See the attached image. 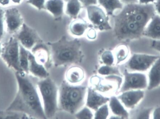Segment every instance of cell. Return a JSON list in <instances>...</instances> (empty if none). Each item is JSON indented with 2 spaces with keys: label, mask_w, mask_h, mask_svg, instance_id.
<instances>
[{
  "label": "cell",
  "mask_w": 160,
  "mask_h": 119,
  "mask_svg": "<svg viewBox=\"0 0 160 119\" xmlns=\"http://www.w3.org/2000/svg\"><path fill=\"white\" fill-rule=\"evenodd\" d=\"M156 13L154 4L125 5L119 13L112 15L115 37L120 41L141 38L146 26Z\"/></svg>",
  "instance_id": "6da1fadb"
},
{
  "label": "cell",
  "mask_w": 160,
  "mask_h": 119,
  "mask_svg": "<svg viewBox=\"0 0 160 119\" xmlns=\"http://www.w3.org/2000/svg\"><path fill=\"white\" fill-rule=\"evenodd\" d=\"M18 91L7 111L24 113L32 118H47L36 86L23 72H16Z\"/></svg>",
  "instance_id": "7a4b0ae2"
},
{
  "label": "cell",
  "mask_w": 160,
  "mask_h": 119,
  "mask_svg": "<svg viewBox=\"0 0 160 119\" xmlns=\"http://www.w3.org/2000/svg\"><path fill=\"white\" fill-rule=\"evenodd\" d=\"M48 45L50 49L52 62L55 67L78 65L84 57L81 41L78 39L68 40L63 36L58 41L48 42Z\"/></svg>",
  "instance_id": "3957f363"
},
{
  "label": "cell",
  "mask_w": 160,
  "mask_h": 119,
  "mask_svg": "<svg viewBox=\"0 0 160 119\" xmlns=\"http://www.w3.org/2000/svg\"><path fill=\"white\" fill-rule=\"evenodd\" d=\"M86 86L73 85L64 80L59 88L58 109L75 115L84 105Z\"/></svg>",
  "instance_id": "277c9868"
},
{
  "label": "cell",
  "mask_w": 160,
  "mask_h": 119,
  "mask_svg": "<svg viewBox=\"0 0 160 119\" xmlns=\"http://www.w3.org/2000/svg\"><path fill=\"white\" fill-rule=\"evenodd\" d=\"M43 101V109L47 119L55 116L58 110L59 89L56 83L49 77L37 83Z\"/></svg>",
  "instance_id": "5b68a950"
},
{
  "label": "cell",
  "mask_w": 160,
  "mask_h": 119,
  "mask_svg": "<svg viewBox=\"0 0 160 119\" xmlns=\"http://www.w3.org/2000/svg\"><path fill=\"white\" fill-rule=\"evenodd\" d=\"M19 45L17 38L10 37L2 46L0 55L9 68L14 69L16 72H22L23 71L20 65Z\"/></svg>",
  "instance_id": "8992f818"
},
{
  "label": "cell",
  "mask_w": 160,
  "mask_h": 119,
  "mask_svg": "<svg viewBox=\"0 0 160 119\" xmlns=\"http://www.w3.org/2000/svg\"><path fill=\"white\" fill-rule=\"evenodd\" d=\"M123 79L120 75H105L102 77L94 75L90 78L91 87L94 90L103 93H114L121 88Z\"/></svg>",
  "instance_id": "52a82bcc"
},
{
  "label": "cell",
  "mask_w": 160,
  "mask_h": 119,
  "mask_svg": "<svg viewBox=\"0 0 160 119\" xmlns=\"http://www.w3.org/2000/svg\"><path fill=\"white\" fill-rule=\"evenodd\" d=\"M124 79L120 92L132 90H144L148 86V79L145 74L139 72L129 71L126 69L123 72Z\"/></svg>",
  "instance_id": "ba28073f"
},
{
  "label": "cell",
  "mask_w": 160,
  "mask_h": 119,
  "mask_svg": "<svg viewBox=\"0 0 160 119\" xmlns=\"http://www.w3.org/2000/svg\"><path fill=\"white\" fill-rule=\"evenodd\" d=\"M88 18L91 25L96 30L109 31L112 29L109 22V17L106 12L97 5L86 7Z\"/></svg>",
  "instance_id": "9c48e42d"
},
{
  "label": "cell",
  "mask_w": 160,
  "mask_h": 119,
  "mask_svg": "<svg viewBox=\"0 0 160 119\" xmlns=\"http://www.w3.org/2000/svg\"><path fill=\"white\" fill-rule=\"evenodd\" d=\"M159 56L145 54H134L127 63L131 71L145 72L149 70Z\"/></svg>",
  "instance_id": "30bf717a"
},
{
  "label": "cell",
  "mask_w": 160,
  "mask_h": 119,
  "mask_svg": "<svg viewBox=\"0 0 160 119\" xmlns=\"http://www.w3.org/2000/svg\"><path fill=\"white\" fill-rule=\"evenodd\" d=\"M21 45L28 50H32L38 43L43 42L37 31L23 23L16 36Z\"/></svg>",
  "instance_id": "8fae6325"
},
{
  "label": "cell",
  "mask_w": 160,
  "mask_h": 119,
  "mask_svg": "<svg viewBox=\"0 0 160 119\" xmlns=\"http://www.w3.org/2000/svg\"><path fill=\"white\" fill-rule=\"evenodd\" d=\"M4 19L7 30L10 34L17 33L23 24L21 14L18 9L15 8L4 10Z\"/></svg>",
  "instance_id": "7c38bea8"
},
{
  "label": "cell",
  "mask_w": 160,
  "mask_h": 119,
  "mask_svg": "<svg viewBox=\"0 0 160 119\" xmlns=\"http://www.w3.org/2000/svg\"><path fill=\"white\" fill-rule=\"evenodd\" d=\"M121 93L118 98L128 109L135 108L145 97V91L143 90H132Z\"/></svg>",
  "instance_id": "4fadbf2b"
},
{
  "label": "cell",
  "mask_w": 160,
  "mask_h": 119,
  "mask_svg": "<svg viewBox=\"0 0 160 119\" xmlns=\"http://www.w3.org/2000/svg\"><path fill=\"white\" fill-rule=\"evenodd\" d=\"M87 93V98L86 105L88 108L95 111L110 101V98L100 94L91 87L88 88Z\"/></svg>",
  "instance_id": "5bb4252c"
},
{
  "label": "cell",
  "mask_w": 160,
  "mask_h": 119,
  "mask_svg": "<svg viewBox=\"0 0 160 119\" xmlns=\"http://www.w3.org/2000/svg\"><path fill=\"white\" fill-rule=\"evenodd\" d=\"M143 36L153 40H160V16L156 14L153 16L145 28Z\"/></svg>",
  "instance_id": "9a60e30c"
},
{
  "label": "cell",
  "mask_w": 160,
  "mask_h": 119,
  "mask_svg": "<svg viewBox=\"0 0 160 119\" xmlns=\"http://www.w3.org/2000/svg\"><path fill=\"white\" fill-rule=\"evenodd\" d=\"M32 53L34 55L37 60L43 65L48 67V64L52 62L51 50L48 45V46L42 43H38L33 48Z\"/></svg>",
  "instance_id": "2e32d148"
},
{
  "label": "cell",
  "mask_w": 160,
  "mask_h": 119,
  "mask_svg": "<svg viewBox=\"0 0 160 119\" xmlns=\"http://www.w3.org/2000/svg\"><path fill=\"white\" fill-rule=\"evenodd\" d=\"M29 72L34 76L40 79H45L49 76V74L44 65L38 62L33 54L30 51L29 53Z\"/></svg>",
  "instance_id": "e0dca14e"
},
{
  "label": "cell",
  "mask_w": 160,
  "mask_h": 119,
  "mask_svg": "<svg viewBox=\"0 0 160 119\" xmlns=\"http://www.w3.org/2000/svg\"><path fill=\"white\" fill-rule=\"evenodd\" d=\"M148 70L147 89L151 91L160 86V56Z\"/></svg>",
  "instance_id": "ac0fdd59"
},
{
  "label": "cell",
  "mask_w": 160,
  "mask_h": 119,
  "mask_svg": "<svg viewBox=\"0 0 160 119\" xmlns=\"http://www.w3.org/2000/svg\"><path fill=\"white\" fill-rule=\"evenodd\" d=\"M64 0H48L45 4V9L51 13L57 20L61 19L64 11Z\"/></svg>",
  "instance_id": "d6986e66"
},
{
  "label": "cell",
  "mask_w": 160,
  "mask_h": 119,
  "mask_svg": "<svg viewBox=\"0 0 160 119\" xmlns=\"http://www.w3.org/2000/svg\"><path fill=\"white\" fill-rule=\"evenodd\" d=\"M109 107L112 113L118 119H128L129 114L120 100L116 96H112L109 101Z\"/></svg>",
  "instance_id": "ffe728a7"
},
{
  "label": "cell",
  "mask_w": 160,
  "mask_h": 119,
  "mask_svg": "<svg viewBox=\"0 0 160 119\" xmlns=\"http://www.w3.org/2000/svg\"><path fill=\"white\" fill-rule=\"evenodd\" d=\"M65 77L67 82L70 84L81 83L84 79V71L81 67L73 66L67 71Z\"/></svg>",
  "instance_id": "44dd1931"
},
{
  "label": "cell",
  "mask_w": 160,
  "mask_h": 119,
  "mask_svg": "<svg viewBox=\"0 0 160 119\" xmlns=\"http://www.w3.org/2000/svg\"><path fill=\"white\" fill-rule=\"evenodd\" d=\"M92 26L83 19H75L70 23L69 30L73 35L80 37L82 36L89 27Z\"/></svg>",
  "instance_id": "7402d4cb"
},
{
  "label": "cell",
  "mask_w": 160,
  "mask_h": 119,
  "mask_svg": "<svg viewBox=\"0 0 160 119\" xmlns=\"http://www.w3.org/2000/svg\"><path fill=\"white\" fill-rule=\"evenodd\" d=\"M98 4L101 6L108 16H112L117 10H121L124 4L120 0H98Z\"/></svg>",
  "instance_id": "603a6c76"
},
{
  "label": "cell",
  "mask_w": 160,
  "mask_h": 119,
  "mask_svg": "<svg viewBox=\"0 0 160 119\" xmlns=\"http://www.w3.org/2000/svg\"><path fill=\"white\" fill-rule=\"evenodd\" d=\"M82 6L79 0H68L67 2L66 14L72 19L77 18Z\"/></svg>",
  "instance_id": "cb8c5ba5"
},
{
  "label": "cell",
  "mask_w": 160,
  "mask_h": 119,
  "mask_svg": "<svg viewBox=\"0 0 160 119\" xmlns=\"http://www.w3.org/2000/svg\"><path fill=\"white\" fill-rule=\"evenodd\" d=\"M116 64H119L125 61L129 56L130 50L126 45H119L114 51Z\"/></svg>",
  "instance_id": "d4e9b609"
},
{
  "label": "cell",
  "mask_w": 160,
  "mask_h": 119,
  "mask_svg": "<svg viewBox=\"0 0 160 119\" xmlns=\"http://www.w3.org/2000/svg\"><path fill=\"white\" fill-rule=\"evenodd\" d=\"M29 51L22 45H19V63L23 72L29 74Z\"/></svg>",
  "instance_id": "484cf974"
},
{
  "label": "cell",
  "mask_w": 160,
  "mask_h": 119,
  "mask_svg": "<svg viewBox=\"0 0 160 119\" xmlns=\"http://www.w3.org/2000/svg\"><path fill=\"white\" fill-rule=\"evenodd\" d=\"M98 73L101 75H120L121 73L118 67L115 66L104 65L102 66L98 70Z\"/></svg>",
  "instance_id": "4316f807"
},
{
  "label": "cell",
  "mask_w": 160,
  "mask_h": 119,
  "mask_svg": "<svg viewBox=\"0 0 160 119\" xmlns=\"http://www.w3.org/2000/svg\"><path fill=\"white\" fill-rule=\"evenodd\" d=\"M26 114L16 111H7L5 113L0 112V119H27L29 118Z\"/></svg>",
  "instance_id": "83f0119b"
},
{
  "label": "cell",
  "mask_w": 160,
  "mask_h": 119,
  "mask_svg": "<svg viewBox=\"0 0 160 119\" xmlns=\"http://www.w3.org/2000/svg\"><path fill=\"white\" fill-rule=\"evenodd\" d=\"M109 115V109L108 105L107 103L101 106L96 111L94 119H106Z\"/></svg>",
  "instance_id": "f1b7e54d"
},
{
  "label": "cell",
  "mask_w": 160,
  "mask_h": 119,
  "mask_svg": "<svg viewBox=\"0 0 160 119\" xmlns=\"http://www.w3.org/2000/svg\"><path fill=\"white\" fill-rule=\"evenodd\" d=\"M101 59L103 64L112 66L114 63V55L110 51L106 50L102 53L101 56Z\"/></svg>",
  "instance_id": "f546056e"
},
{
  "label": "cell",
  "mask_w": 160,
  "mask_h": 119,
  "mask_svg": "<svg viewBox=\"0 0 160 119\" xmlns=\"http://www.w3.org/2000/svg\"><path fill=\"white\" fill-rule=\"evenodd\" d=\"M75 115L77 118L79 119H91L94 117L93 113L87 106L78 111Z\"/></svg>",
  "instance_id": "4dcf8cb0"
},
{
  "label": "cell",
  "mask_w": 160,
  "mask_h": 119,
  "mask_svg": "<svg viewBox=\"0 0 160 119\" xmlns=\"http://www.w3.org/2000/svg\"><path fill=\"white\" fill-rule=\"evenodd\" d=\"M153 108H144L142 109L135 116V118L136 119H150V116L153 111Z\"/></svg>",
  "instance_id": "1f68e13d"
},
{
  "label": "cell",
  "mask_w": 160,
  "mask_h": 119,
  "mask_svg": "<svg viewBox=\"0 0 160 119\" xmlns=\"http://www.w3.org/2000/svg\"><path fill=\"white\" fill-rule=\"evenodd\" d=\"M46 0H27V3L37 8L38 10L45 9Z\"/></svg>",
  "instance_id": "d6a6232c"
},
{
  "label": "cell",
  "mask_w": 160,
  "mask_h": 119,
  "mask_svg": "<svg viewBox=\"0 0 160 119\" xmlns=\"http://www.w3.org/2000/svg\"><path fill=\"white\" fill-rule=\"evenodd\" d=\"M4 10L0 8V41L2 40L4 33Z\"/></svg>",
  "instance_id": "836d02e7"
},
{
  "label": "cell",
  "mask_w": 160,
  "mask_h": 119,
  "mask_svg": "<svg viewBox=\"0 0 160 119\" xmlns=\"http://www.w3.org/2000/svg\"><path fill=\"white\" fill-rule=\"evenodd\" d=\"M87 37L88 39H91V40H94L97 38V32H96V29L93 26L89 27L88 29Z\"/></svg>",
  "instance_id": "e575fe53"
},
{
  "label": "cell",
  "mask_w": 160,
  "mask_h": 119,
  "mask_svg": "<svg viewBox=\"0 0 160 119\" xmlns=\"http://www.w3.org/2000/svg\"><path fill=\"white\" fill-rule=\"evenodd\" d=\"M82 6L86 7L92 5H97L98 4V0H79Z\"/></svg>",
  "instance_id": "d590c367"
},
{
  "label": "cell",
  "mask_w": 160,
  "mask_h": 119,
  "mask_svg": "<svg viewBox=\"0 0 160 119\" xmlns=\"http://www.w3.org/2000/svg\"><path fill=\"white\" fill-rule=\"evenodd\" d=\"M151 47L155 50L160 53V40H153L151 44Z\"/></svg>",
  "instance_id": "8d00e7d4"
},
{
  "label": "cell",
  "mask_w": 160,
  "mask_h": 119,
  "mask_svg": "<svg viewBox=\"0 0 160 119\" xmlns=\"http://www.w3.org/2000/svg\"><path fill=\"white\" fill-rule=\"evenodd\" d=\"M152 114L153 119H160V106L153 109Z\"/></svg>",
  "instance_id": "74e56055"
},
{
  "label": "cell",
  "mask_w": 160,
  "mask_h": 119,
  "mask_svg": "<svg viewBox=\"0 0 160 119\" xmlns=\"http://www.w3.org/2000/svg\"><path fill=\"white\" fill-rule=\"evenodd\" d=\"M154 5L156 13L160 16V0H157Z\"/></svg>",
  "instance_id": "f35d334b"
},
{
  "label": "cell",
  "mask_w": 160,
  "mask_h": 119,
  "mask_svg": "<svg viewBox=\"0 0 160 119\" xmlns=\"http://www.w3.org/2000/svg\"><path fill=\"white\" fill-rule=\"evenodd\" d=\"M157 0H138V3L142 4H154Z\"/></svg>",
  "instance_id": "ab89813d"
},
{
  "label": "cell",
  "mask_w": 160,
  "mask_h": 119,
  "mask_svg": "<svg viewBox=\"0 0 160 119\" xmlns=\"http://www.w3.org/2000/svg\"><path fill=\"white\" fill-rule=\"evenodd\" d=\"M123 4H128L136 3H138V0H120Z\"/></svg>",
  "instance_id": "60d3db41"
},
{
  "label": "cell",
  "mask_w": 160,
  "mask_h": 119,
  "mask_svg": "<svg viewBox=\"0 0 160 119\" xmlns=\"http://www.w3.org/2000/svg\"><path fill=\"white\" fill-rule=\"evenodd\" d=\"M10 0H0V5L3 6H6L10 3Z\"/></svg>",
  "instance_id": "b9f144b4"
},
{
  "label": "cell",
  "mask_w": 160,
  "mask_h": 119,
  "mask_svg": "<svg viewBox=\"0 0 160 119\" xmlns=\"http://www.w3.org/2000/svg\"><path fill=\"white\" fill-rule=\"evenodd\" d=\"M10 1H11V2H12V3H14L19 4L21 3L22 0H10Z\"/></svg>",
  "instance_id": "7bdbcfd3"
},
{
  "label": "cell",
  "mask_w": 160,
  "mask_h": 119,
  "mask_svg": "<svg viewBox=\"0 0 160 119\" xmlns=\"http://www.w3.org/2000/svg\"><path fill=\"white\" fill-rule=\"evenodd\" d=\"M1 50H2V45H1V44L0 43V54H1Z\"/></svg>",
  "instance_id": "ee69618b"
},
{
  "label": "cell",
  "mask_w": 160,
  "mask_h": 119,
  "mask_svg": "<svg viewBox=\"0 0 160 119\" xmlns=\"http://www.w3.org/2000/svg\"><path fill=\"white\" fill-rule=\"evenodd\" d=\"M68 0H64L65 2H67L68 1Z\"/></svg>",
  "instance_id": "f6af8a7d"
}]
</instances>
